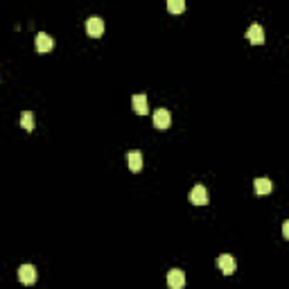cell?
<instances>
[{
  "label": "cell",
  "instance_id": "cell-3",
  "mask_svg": "<svg viewBox=\"0 0 289 289\" xmlns=\"http://www.w3.org/2000/svg\"><path fill=\"white\" fill-rule=\"evenodd\" d=\"M217 267L222 269V273L224 276H230V273H235V257L233 256H228V253H224V256H219L217 257Z\"/></svg>",
  "mask_w": 289,
  "mask_h": 289
},
{
  "label": "cell",
  "instance_id": "cell-11",
  "mask_svg": "<svg viewBox=\"0 0 289 289\" xmlns=\"http://www.w3.org/2000/svg\"><path fill=\"white\" fill-rule=\"evenodd\" d=\"M273 190V183H271L269 178H257L256 181V192L257 194H269Z\"/></svg>",
  "mask_w": 289,
  "mask_h": 289
},
{
  "label": "cell",
  "instance_id": "cell-7",
  "mask_svg": "<svg viewBox=\"0 0 289 289\" xmlns=\"http://www.w3.org/2000/svg\"><path fill=\"white\" fill-rule=\"evenodd\" d=\"M167 285L170 289H183L185 287V273L181 269H172L167 273Z\"/></svg>",
  "mask_w": 289,
  "mask_h": 289
},
{
  "label": "cell",
  "instance_id": "cell-4",
  "mask_svg": "<svg viewBox=\"0 0 289 289\" xmlns=\"http://www.w3.org/2000/svg\"><path fill=\"white\" fill-rule=\"evenodd\" d=\"M34 46H36L39 52H50V50L54 48V39L46 32H39L36 34V39H34Z\"/></svg>",
  "mask_w": 289,
  "mask_h": 289
},
{
  "label": "cell",
  "instance_id": "cell-12",
  "mask_svg": "<svg viewBox=\"0 0 289 289\" xmlns=\"http://www.w3.org/2000/svg\"><path fill=\"white\" fill-rule=\"evenodd\" d=\"M20 127H23L25 131H32V129H34V115H32V111H23V115H20Z\"/></svg>",
  "mask_w": 289,
  "mask_h": 289
},
{
  "label": "cell",
  "instance_id": "cell-10",
  "mask_svg": "<svg viewBox=\"0 0 289 289\" xmlns=\"http://www.w3.org/2000/svg\"><path fill=\"white\" fill-rule=\"evenodd\" d=\"M131 104H133V111L138 113V115H144V113L149 111V102H147L144 95H133Z\"/></svg>",
  "mask_w": 289,
  "mask_h": 289
},
{
  "label": "cell",
  "instance_id": "cell-6",
  "mask_svg": "<svg viewBox=\"0 0 289 289\" xmlns=\"http://www.w3.org/2000/svg\"><path fill=\"white\" fill-rule=\"evenodd\" d=\"M246 39H249L253 46H262V43H264V30H262V25L253 23V25L246 30Z\"/></svg>",
  "mask_w": 289,
  "mask_h": 289
},
{
  "label": "cell",
  "instance_id": "cell-1",
  "mask_svg": "<svg viewBox=\"0 0 289 289\" xmlns=\"http://www.w3.org/2000/svg\"><path fill=\"white\" fill-rule=\"evenodd\" d=\"M86 32H88V36H93V39L102 36V34H104V20L99 18V16L86 18Z\"/></svg>",
  "mask_w": 289,
  "mask_h": 289
},
{
  "label": "cell",
  "instance_id": "cell-2",
  "mask_svg": "<svg viewBox=\"0 0 289 289\" xmlns=\"http://www.w3.org/2000/svg\"><path fill=\"white\" fill-rule=\"evenodd\" d=\"M36 267H32V264H23V267H18V280L23 285H34L36 283Z\"/></svg>",
  "mask_w": 289,
  "mask_h": 289
},
{
  "label": "cell",
  "instance_id": "cell-13",
  "mask_svg": "<svg viewBox=\"0 0 289 289\" xmlns=\"http://www.w3.org/2000/svg\"><path fill=\"white\" fill-rule=\"evenodd\" d=\"M167 9H170L172 14H183L185 12V2L183 0H170V2H167Z\"/></svg>",
  "mask_w": 289,
  "mask_h": 289
},
{
  "label": "cell",
  "instance_id": "cell-5",
  "mask_svg": "<svg viewBox=\"0 0 289 289\" xmlns=\"http://www.w3.org/2000/svg\"><path fill=\"white\" fill-rule=\"evenodd\" d=\"M170 125H172V113L167 109H158L154 113V127L156 129H170Z\"/></svg>",
  "mask_w": 289,
  "mask_h": 289
},
{
  "label": "cell",
  "instance_id": "cell-14",
  "mask_svg": "<svg viewBox=\"0 0 289 289\" xmlns=\"http://www.w3.org/2000/svg\"><path fill=\"white\" fill-rule=\"evenodd\" d=\"M283 237H285V240H289V222L283 224Z\"/></svg>",
  "mask_w": 289,
  "mask_h": 289
},
{
  "label": "cell",
  "instance_id": "cell-9",
  "mask_svg": "<svg viewBox=\"0 0 289 289\" xmlns=\"http://www.w3.org/2000/svg\"><path fill=\"white\" fill-rule=\"evenodd\" d=\"M127 165H129V170L131 172H140L143 170V154L138 149H133L127 154Z\"/></svg>",
  "mask_w": 289,
  "mask_h": 289
},
{
  "label": "cell",
  "instance_id": "cell-8",
  "mask_svg": "<svg viewBox=\"0 0 289 289\" xmlns=\"http://www.w3.org/2000/svg\"><path fill=\"white\" fill-rule=\"evenodd\" d=\"M190 201L194 206H206L208 204V190H206L204 185H194L190 192Z\"/></svg>",
  "mask_w": 289,
  "mask_h": 289
}]
</instances>
